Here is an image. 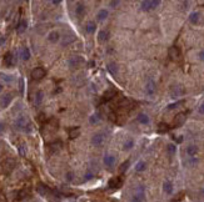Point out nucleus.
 Masks as SVG:
<instances>
[{
	"label": "nucleus",
	"instance_id": "nucleus-1",
	"mask_svg": "<svg viewBox=\"0 0 204 202\" xmlns=\"http://www.w3.org/2000/svg\"><path fill=\"white\" fill-rule=\"evenodd\" d=\"M14 127L16 130H20V131H25V132H30L32 131V124L29 122V120L26 119V116L24 115H20L15 119L14 121Z\"/></svg>",
	"mask_w": 204,
	"mask_h": 202
},
{
	"label": "nucleus",
	"instance_id": "nucleus-2",
	"mask_svg": "<svg viewBox=\"0 0 204 202\" xmlns=\"http://www.w3.org/2000/svg\"><path fill=\"white\" fill-rule=\"evenodd\" d=\"M84 64H85V60L80 55H74V56L69 57V60H68V65H69L70 69H79Z\"/></svg>",
	"mask_w": 204,
	"mask_h": 202
},
{
	"label": "nucleus",
	"instance_id": "nucleus-3",
	"mask_svg": "<svg viewBox=\"0 0 204 202\" xmlns=\"http://www.w3.org/2000/svg\"><path fill=\"white\" fill-rule=\"evenodd\" d=\"M160 5L159 0H143L140 3V8L143 11H150V10H154Z\"/></svg>",
	"mask_w": 204,
	"mask_h": 202
},
{
	"label": "nucleus",
	"instance_id": "nucleus-4",
	"mask_svg": "<svg viewBox=\"0 0 204 202\" xmlns=\"http://www.w3.org/2000/svg\"><path fill=\"white\" fill-rule=\"evenodd\" d=\"M145 198V188L144 186H139L135 191V195L131 197L130 202H144Z\"/></svg>",
	"mask_w": 204,
	"mask_h": 202
},
{
	"label": "nucleus",
	"instance_id": "nucleus-5",
	"mask_svg": "<svg viewBox=\"0 0 204 202\" xmlns=\"http://www.w3.org/2000/svg\"><path fill=\"white\" fill-rule=\"evenodd\" d=\"M14 167H15V160H13V158H6L4 162L2 164L3 172L6 174V175L12 172V171L14 170Z\"/></svg>",
	"mask_w": 204,
	"mask_h": 202
},
{
	"label": "nucleus",
	"instance_id": "nucleus-6",
	"mask_svg": "<svg viewBox=\"0 0 204 202\" xmlns=\"http://www.w3.org/2000/svg\"><path fill=\"white\" fill-rule=\"evenodd\" d=\"M104 141H105V135L103 132H97V134L93 135V137H91V145L100 147L104 144Z\"/></svg>",
	"mask_w": 204,
	"mask_h": 202
},
{
	"label": "nucleus",
	"instance_id": "nucleus-7",
	"mask_svg": "<svg viewBox=\"0 0 204 202\" xmlns=\"http://www.w3.org/2000/svg\"><path fill=\"white\" fill-rule=\"evenodd\" d=\"M168 54H169V57L170 60H173V61H179L180 60V50L178 46H170L169 50H168Z\"/></svg>",
	"mask_w": 204,
	"mask_h": 202
},
{
	"label": "nucleus",
	"instance_id": "nucleus-8",
	"mask_svg": "<svg viewBox=\"0 0 204 202\" xmlns=\"http://www.w3.org/2000/svg\"><path fill=\"white\" fill-rule=\"evenodd\" d=\"M155 91H157V85L154 83V80H151V79L148 80V83L145 85V94L148 96H153L155 94Z\"/></svg>",
	"mask_w": 204,
	"mask_h": 202
},
{
	"label": "nucleus",
	"instance_id": "nucleus-9",
	"mask_svg": "<svg viewBox=\"0 0 204 202\" xmlns=\"http://www.w3.org/2000/svg\"><path fill=\"white\" fill-rule=\"evenodd\" d=\"M187 121V115L184 112H180V114H177L174 120H173V125L174 127H178V126H182Z\"/></svg>",
	"mask_w": 204,
	"mask_h": 202
},
{
	"label": "nucleus",
	"instance_id": "nucleus-10",
	"mask_svg": "<svg viewBox=\"0 0 204 202\" xmlns=\"http://www.w3.org/2000/svg\"><path fill=\"white\" fill-rule=\"evenodd\" d=\"M183 94H184V87H183L182 85H175L170 90V95H172L173 99H177V97L182 96Z\"/></svg>",
	"mask_w": 204,
	"mask_h": 202
},
{
	"label": "nucleus",
	"instance_id": "nucleus-11",
	"mask_svg": "<svg viewBox=\"0 0 204 202\" xmlns=\"http://www.w3.org/2000/svg\"><path fill=\"white\" fill-rule=\"evenodd\" d=\"M45 74H46V71L43 67H35L32 71V77L34 80H42L45 76Z\"/></svg>",
	"mask_w": 204,
	"mask_h": 202
},
{
	"label": "nucleus",
	"instance_id": "nucleus-12",
	"mask_svg": "<svg viewBox=\"0 0 204 202\" xmlns=\"http://www.w3.org/2000/svg\"><path fill=\"white\" fill-rule=\"evenodd\" d=\"M16 64V57L12 54V53H8L5 56H4V65L8 66V67H12Z\"/></svg>",
	"mask_w": 204,
	"mask_h": 202
},
{
	"label": "nucleus",
	"instance_id": "nucleus-13",
	"mask_svg": "<svg viewBox=\"0 0 204 202\" xmlns=\"http://www.w3.org/2000/svg\"><path fill=\"white\" fill-rule=\"evenodd\" d=\"M114 96H117V90L115 89H109L104 93L103 97H101V103H107V101H110Z\"/></svg>",
	"mask_w": 204,
	"mask_h": 202
},
{
	"label": "nucleus",
	"instance_id": "nucleus-14",
	"mask_svg": "<svg viewBox=\"0 0 204 202\" xmlns=\"http://www.w3.org/2000/svg\"><path fill=\"white\" fill-rule=\"evenodd\" d=\"M121 184H123V181H121L120 177H111L108 182V186H109V188L115 190V188H119L121 186Z\"/></svg>",
	"mask_w": 204,
	"mask_h": 202
},
{
	"label": "nucleus",
	"instance_id": "nucleus-15",
	"mask_svg": "<svg viewBox=\"0 0 204 202\" xmlns=\"http://www.w3.org/2000/svg\"><path fill=\"white\" fill-rule=\"evenodd\" d=\"M12 100H13L12 94H5L4 96H2V99H0V106H2L3 109H6L10 105V103H12Z\"/></svg>",
	"mask_w": 204,
	"mask_h": 202
},
{
	"label": "nucleus",
	"instance_id": "nucleus-16",
	"mask_svg": "<svg viewBox=\"0 0 204 202\" xmlns=\"http://www.w3.org/2000/svg\"><path fill=\"white\" fill-rule=\"evenodd\" d=\"M103 162L107 167H113L117 162V157L113 156V155H105L104 158H103Z\"/></svg>",
	"mask_w": 204,
	"mask_h": 202
},
{
	"label": "nucleus",
	"instance_id": "nucleus-17",
	"mask_svg": "<svg viewBox=\"0 0 204 202\" xmlns=\"http://www.w3.org/2000/svg\"><path fill=\"white\" fill-rule=\"evenodd\" d=\"M85 11H87L85 4L84 3H76V5H75V14H76V16H79V18L84 16Z\"/></svg>",
	"mask_w": 204,
	"mask_h": 202
},
{
	"label": "nucleus",
	"instance_id": "nucleus-18",
	"mask_svg": "<svg viewBox=\"0 0 204 202\" xmlns=\"http://www.w3.org/2000/svg\"><path fill=\"white\" fill-rule=\"evenodd\" d=\"M48 40L52 44H55V43H58L59 40H60V34H59V31H56V30H53V31H50L49 34H48Z\"/></svg>",
	"mask_w": 204,
	"mask_h": 202
},
{
	"label": "nucleus",
	"instance_id": "nucleus-19",
	"mask_svg": "<svg viewBox=\"0 0 204 202\" xmlns=\"http://www.w3.org/2000/svg\"><path fill=\"white\" fill-rule=\"evenodd\" d=\"M198 151H199V148H198L197 145H189V146L187 147V155H188L190 158H193V157L197 156Z\"/></svg>",
	"mask_w": 204,
	"mask_h": 202
},
{
	"label": "nucleus",
	"instance_id": "nucleus-20",
	"mask_svg": "<svg viewBox=\"0 0 204 202\" xmlns=\"http://www.w3.org/2000/svg\"><path fill=\"white\" fill-rule=\"evenodd\" d=\"M26 28H28V23H26V20H20V23L18 24V26H16V33L19 34V35H22V34H24L25 33V30H26Z\"/></svg>",
	"mask_w": 204,
	"mask_h": 202
},
{
	"label": "nucleus",
	"instance_id": "nucleus-21",
	"mask_svg": "<svg viewBox=\"0 0 204 202\" xmlns=\"http://www.w3.org/2000/svg\"><path fill=\"white\" fill-rule=\"evenodd\" d=\"M20 57H22L23 61H28V60L30 59V50H29V47L23 46L22 49H20Z\"/></svg>",
	"mask_w": 204,
	"mask_h": 202
},
{
	"label": "nucleus",
	"instance_id": "nucleus-22",
	"mask_svg": "<svg viewBox=\"0 0 204 202\" xmlns=\"http://www.w3.org/2000/svg\"><path fill=\"white\" fill-rule=\"evenodd\" d=\"M36 191H38V192L42 195V196H48V195L52 194V190H50L49 187H46L45 185H39V186L36 187Z\"/></svg>",
	"mask_w": 204,
	"mask_h": 202
},
{
	"label": "nucleus",
	"instance_id": "nucleus-23",
	"mask_svg": "<svg viewBox=\"0 0 204 202\" xmlns=\"http://www.w3.org/2000/svg\"><path fill=\"white\" fill-rule=\"evenodd\" d=\"M43 99H44V93L42 91V90H39V91H36L35 95H34V104L36 106H39L43 103Z\"/></svg>",
	"mask_w": 204,
	"mask_h": 202
},
{
	"label": "nucleus",
	"instance_id": "nucleus-24",
	"mask_svg": "<svg viewBox=\"0 0 204 202\" xmlns=\"http://www.w3.org/2000/svg\"><path fill=\"white\" fill-rule=\"evenodd\" d=\"M108 39H109V31H108V30H100V31L98 33V40L100 43H105Z\"/></svg>",
	"mask_w": 204,
	"mask_h": 202
},
{
	"label": "nucleus",
	"instance_id": "nucleus-25",
	"mask_svg": "<svg viewBox=\"0 0 204 202\" xmlns=\"http://www.w3.org/2000/svg\"><path fill=\"white\" fill-rule=\"evenodd\" d=\"M100 120H101V115H100L99 112H95V114H93V115L89 117V122H90L91 125H97V124L100 122Z\"/></svg>",
	"mask_w": 204,
	"mask_h": 202
},
{
	"label": "nucleus",
	"instance_id": "nucleus-26",
	"mask_svg": "<svg viewBox=\"0 0 204 202\" xmlns=\"http://www.w3.org/2000/svg\"><path fill=\"white\" fill-rule=\"evenodd\" d=\"M95 30H97V24H95L94 21H89V23L87 24V26H85L87 34H93Z\"/></svg>",
	"mask_w": 204,
	"mask_h": 202
},
{
	"label": "nucleus",
	"instance_id": "nucleus-27",
	"mask_svg": "<svg viewBox=\"0 0 204 202\" xmlns=\"http://www.w3.org/2000/svg\"><path fill=\"white\" fill-rule=\"evenodd\" d=\"M137 120H138V122L141 124V125H147V124H149V121H150V120H149V116L145 115V114H140V115H138Z\"/></svg>",
	"mask_w": 204,
	"mask_h": 202
},
{
	"label": "nucleus",
	"instance_id": "nucleus-28",
	"mask_svg": "<svg viewBox=\"0 0 204 202\" xmlns=\"http://www.w3.org/2000/svg\"><path fill=\"white\" fill-rule=\"evenodd\" d=\"M133 147H134V141L131 138H128V140L124 141V144H123V150L124 151H130Z\"/></svg>",
	"mask_w": 204,
	"mask_h": 202
},
{
	"label": "nucleus",
	"instance_id": "nucleus-29",
	"mask_svg": "<svg viewBox=\"0 0 204 202\" xmlns=\"http://www.w3.org/2000/svg\"><path fill=\"white\" fill-rule=\"evenodd\" d=\"M163 191H164L165 194H172L173 192V185L170 181H164V184H163Z\"/></svg>",
	"mask_w": 204,
	"mask_h": 202
},
{
	"label": "nucleus",
	"instance_id": "nucleus-30",
	"mask_svg": "<svg viewBox=\"0 0 204 202\" xmlns=\"http://www.w3.org/2000/svg\"><path fill=\"white\" fill-rule=\"evenodd\" d=\"M108 15H109L108 10H107V9H101L100 11L97 14V19L99 20V21H101V20H105V19L108 18Z\"/></svg>",
	"mask_w": 204,
	"mask_h": 202
},
{
	"label": "nucleus",
	"instance_id": "nucleus-31",
	"mask_svg": "<svg viewBox=\"0 0 204 202\" xmlns=\"http://www.w3.org/2000/svg\"><path fill=\"white\" fill-rule=\"evenodd\" d=\"M199 18H200V15H199L198 11H193V13L189 15V21H190L192 24H197V23L199 21Z\"/></svg>",
	"mask_w": 204,
	"mask_h": 202
},
{
	"label": "nucleus",
	"instance_id": "nucleus-32",
	"mask_svg": "<svg viewBox=\"0 0 204 202\" xmlns=\"http://www.w3.org/2000/svg\"><path fill=\"white\" fill-rule=\"evenodd\" d=\"M147 168V162L145 161H139V162L135 165V171L137 172H143Z\"/></svg>",
	"mask_w": 204,
	"mask_h": 202
},
{
	"label": "nucleus",
	"instance_id": "nucleus-33",
	"mask_svg": "<svg viewBox=\"0 0 204 202\" xmlns=\"http://www.w3.org/2000/svg\"><path fill=\"white\" fill-rule=\"evenodd\" d=\"M80 135V127H73V129H70L69 130V136L71 138H75Z\"/></svg>",
	"mask_w": 204,
	"mask_h": 202
},
{
	"label": "nucleus",
	"instance_id": "nucleus-34",
	"mask_svg": "<svg viewBox=\"0 0 204 202\" xmlns=\"http://www.w3.org/2000/svg\"><path fill=\"white\" fill-rule=\"evenodd\" d=\"M107 67H108V71H109L111 75H117V74H118V66H117V64L110 63Z\"/></svg>",
	"mask_w": 204,
	"mask_h": 202
},
{
	"label": "nucleus",
	"instance_id": "nucleus-35",
	"mask_svg": "<svg viewBox=\"0 0 204 202\" xmlns=\"http://www.w3.org/2000/svg\"><path fill=\"white\" fill-rule=\"evenodd\" d=\"M168 130H169V125H167L164 122H160L158 125V129H157V131H158L159 134H164V132H167Z\"/></svg>",
	"mask_w": 204,
	"mask_h": 202
},
{
	"label": "nucleus",
	"instance_id": "nucleus-36",
	"mask_svg": "<svg viewBox=\"0 0 204 202\" xmlns=\"http://www.w3.org/2000/svg\"><path fill=\"white\" fill-rule=\"evenodd\" d=\"M75 40V36L74 35H65L64 36V40L62 41V44H63V46H65V45H69L70 43H73Z\"/></svg>",
	"mask_w": 204,
	"mask_h": 202
},
{
	"label": "nucleus",
	"instance_id": "nucleus-37",
	"mask_svg": "<svg viewBox=\"0 0 204 202\" xmlns=\"http://www.w3.org/2000/svg\"><path fill=\"white\" fill-rule=\"evenodd\" d=\"M0 79L3 80L4 83H12L13 80H14V77H13V75H9V74H3V73H0Z\"/></svg>",
	"mask_w": 204,
	"mask_h": 202
},
{
	"label": "nucleus",
	"instance_id": "nucleus-38",
	"mask_svg": "<svg viewBox=\"0 0 204 202\" xmlns=\"http://www.w3.org/2000/svg\"><path fill=\"white\" fill-rule=\"evenodd\" d=\"M167 151L169 152V155L170 156H173L175 152H177V146L174 145V144H169L168 146H167Z\"/></svg>",
	"mask_w": 204,
	"mask_h": 202
},
{
	"label": "nucleus",
	"instance_id": "nucleus-39",
	"mask_svg": "<svg viewBox=\"0 0 204 202\" xmlns=\"http://www.w3.org/2000/svg\"><path fill=\"white\" fill-rule=\"evenodd\" d=\"M129 161H125V162H123V164H121V166H120V168H119V171H120V172L121 174H124L125 172V171L128 170V167H129Z\"/></svg>",
	"mask_w": 204,
	"mask_h": 202
},
{
	"label": "nucleus",
	"instance_id": "nucleus-40",
	"mask_svg": "<svg viewBox=\"0 0 204 202\" xmlns=\"http://www.w3.org/2000/svg\"><path fill=\"white\" fill-rule=\"evenodd\" d=\"M183 104H184V100L177 101V103H174V104H170V105L168 106V110H173V109H175V107H178L179 105H183Z\"/></svg>",
	"mask_w": 204,
	"mask_h": 202
},
{
	"label": "nucleus",
	"instance_id": "nucleus-41",
	"mask_svg": "<svg viewBox=\"0 0 204 202\" xmlns=\"http://www.w3.org/2000/svg\"><path fill=\"white\" fill-rule=\"evenodd\" d=\"M62 202H76V198L74 196H69V197H63Z\"/></svg>",
	"mask_w": 204,
	"mask_h": 202
},
{
	"label": "nucleus",
	"instance_id": "nucleus-42",
	"mask_svg": "<svg viewBox=\"0 0 204 202\" xmlns=\"http://www.w3.org/2000/svg\"><path fill=\"white\" fill-rule=\"evenodd\" d=\"M19 90H20V94L24 93V79L23 77L19 79Z\"/></svg>",
	"mask_w": 204,
	"mask_h": 202
},
{
	"label": "nucleus",
	"instance_id": "nucleus-43",
	"mask_svg": "<svg viewBox=\"0 0 204 202\" xmlns=\"http://www.w3.org/2000/svg\"><path fill=\"white\" fill-rule=\"evenodd\" d=\"M26 195H28V192H26V191H20V192H19V195H18V201H20V200H24L25 197H26Z\"/></svg>",
	"mask_w": 204,
	"mask_h": 202
},
{
	"label": "nucleus",
	"instance_id": "nucleus-44",
	"mask_svg": "<svg viewBox=\"0 0 204 202\" xmlns=\"http://www.w3.org/2000/svg\"><path fill=\"white\" fill-rule=\"evenodd\" d=\"M94 177V174L91 172V171H88V172L84 175V181H89V180H91Z\"/></svg>",
	"mask_w": 204,
	"mask_h": 202
},
{
	"label": "nucleus",
	"instance_id": "nucleus-45",
	"mask_svg": "<svg viewBox=\"0 0 204 202\" xmlns=\"http://www.w3.org/2000/svg\"><path fill=\"white\" fill-rule=\"evenodd\" d=\"M128 105H129V100H127V99H123V100H121L120 103H119V106H120V107H127Z\"/></svg>",
	"mask_w": 204,
	"mask_h": 202
},
{
	"label": "nucleus",
	"instance_id": "nucleus-46",
	"mask_svg": "<svg viewBox=\"0 0 204 202\" xmlns=\"http://www.w3.org/2000/svg\"><path fill=\"white\" fill-rule=\"evenodd\" d=\"M65 178H66L68 182H70V181H73V178H74V174H73V172H66Z\"/></svg>",
	"mask_w": 204,
	"mask_h": 202
},
{
	"label": "nucleus",
	"instance_id": "nucleus-47",
	"mask_svg": "<svg viewBox=\"0 0 204 202\" xmlns=\"http://www.w3.org/2000/svg\"><path fill=\"white\" fill-rule=\"evenodd\" d=\"M119 4H120L119 0H113V2H109V5H110L111 8H117Z\"/></svg>",
	"mask_w": 204,
	"mask_h": 202
},
{
	"label": "nucleus",
	"instance_id": "nucleus-48",
	"mask_svg": "<svg viewBox=\"0 0 204 202\" xmlns=\"http://www.w3.org/2000/svg\"><path fill=\"white\" fill-rule=\"evenodd\" d=\"M198 56H199V59H200V60H203V61H204V49H203V50H200L199 54H198Z\"/></svg>",
	"mask_w": 204,
	"mask_h": 202
},
{
	"label": "nucleus",
	"instance_id": "nucleus-49",
	"mask_svg": "<svg viewBox=\"0 0 204 202\" xmlns=\"http://www.w3.org/2000/svg\"><path fill=\"white\" fill-rule=\"evenodd\" d=\"M5 130V124L4 122H0V134H3Z\"/></svg>",
	"mask_w": 204,
	"mask_h": 202
},
{
	"label": "nucleus",
	"instance_id": "nucleus-50",
	"mask_svg": "<svg viewBox=\"0 0 204 202\" xmlns=\"http://www.w3.org/2000/svg\"><path fill=\"white\" fill-rule=\"evenodd\" d=\"M198 111H199V114L204 115V103H203V104H202V105L199 106V110H198Z\"/></svg>",
	"mask_w": 204,
	"mask_h": 202
},
{
	"label": "nucleus",
	"instance_id": "nucleus-51",
	"mask_svg": "<svg viewBox=\"0 0 204 202\" xmlns=\"http://www.w3.org/2000/svg\"><path fill=\"white\" fill-rule=\"evenodd\" d=\"M20 154L25 155V145H20Z\"/></svg>",
	"mask_w": 204,
	"mask_h": 202
},
{
	"label": "nucleus",
	"instance_id": "nucleus-52",
	"mask_svg": "<svg viewBox=\"0 0 204 202\" xmlns=\"http://www.w3.org/2000/svg\"><path fill=\"white\" fill-rule=\"evenodd\" d=\"M174 140L177 141V142H178V144H180V142H182V141H183V137H182V136H179V137H175V136H174Z\"/></svg>",
	"mask_w": 204,
	"mask_h": 202
},
{
	"label": "nucleus",
	"instance_id": "nucleus-53",
	"mask_svg": "<svg viewBox=\"0 0 204 202\" xmlns=\"http://www.w3.org/2000/svg\"><path fill=\"white\" fill-rule=\"evenodd\" d=\"M52 4H53V5H59V4H60V0H53Z\"/></svg>",
	"mask_w": 204,
	"mask_h": 202
},
{
	"label": "nucleus",
	"instance_id": "nucleus-54",
	"mask_svg": "<svg viewBox=\"0 0 204 202\" xmlns=\"http://www.w3.org/2000/svg\"><path fill=\"white\" fill-rule=\"evenodd\" d=\"M0 202H5V197L3 194H0Z\"/></svg>",
	"mask_w": 204,
	"mask_h": 202
},
{
	"label": "nucleus",
	"instance_id": "nucleus-55",
	"mask_svg": "<svg viewBox=\"0 0 204 202\" xmlns=\"http://www.w3.org/2000/svg\"><path fill=\"white\" fill-rule=\"evenodd\" d=\"M2 91H3V85L0 84V93H2Z\"/></svg>",
	"mask_w": 204,
	"mask_h": 202
},
{
	"label": "nucleus",
	"instance_id": "nucleus-56",
	"mask_svg": "<svg viewBox=\"0 0 204 202\" xmlns=\"http://www.w3.org/2000/svg\"><path fill=\"white\" fill-rule=\"evenodd\" d=\"M202 192H203V194H204V190H203V191H202Z\"/></svg>",
	"mask_w": 204,
	"mask_h": 202
}]
</instances>
